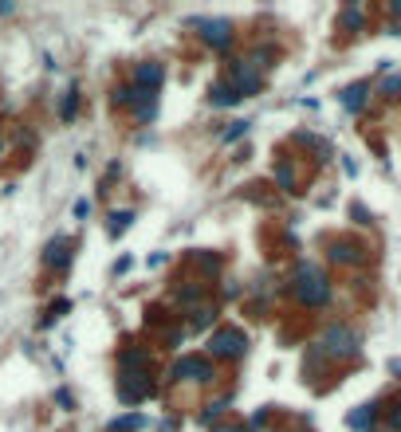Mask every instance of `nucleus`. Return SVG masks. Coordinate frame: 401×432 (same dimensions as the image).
Masks as SVG:
<instances>
[{
	"instance_id": "nucleus-1",
	"label": "nucleus",
	"mask_w": 401,
	"mask_h": 432,
	"mask_svg": "<svg viewBox=\"0 0 401 432\" xmlns=\"http://www.w3.org/2000/svg\"><path fill=\"white\" fill-rule=\"evenodd\" d=\"M295 299L303 303V307H327L330 303V283L327 276H319L315 267L307 264L299 276H295Z\"/></svg>"
},
{
	"instance_id": "nucleus-2",
	"label": "nucleus",
	"mask_w": 401,
	"mask_h": 432,
	"mask_svg": "<svg viewBox=\"0 0 401 432\" xmlns=\"http://www.w3.org/2000/svg\"><path fill=\"white\" fill-rule=\"evenodd\" d=\"M244 350H248V338H244L236 326H220V330L208 334V354H213V358L236 361V358H244Z\"/></svg>"
},
{
	"instance_id": "nucleus-3",
	"label": "nucleus",
	"mask_w": 401,
	"mask_h": 432,
	"mask_svg": "<svg viewBox=\"0 0 401 432\" xmlns=\"http://www.w3.org/2000/svg\"><path fill=\"white\" fill-rule=\"evenodd\" d=\"M319 346H323V354H330V358H354V354H358V334H354L350 326H330Z\"/></svg>"
},
{
	"instance_id": "nucleus-4",
	"label": "nucleus",
	"mask_w": 401,
	"mask_h": 432,
	"mask_svg": "<svg viewBox=\"0 0 401 432\" xmlns=\"http://www.w3.org/2000/svg\"><path fill=\"white\" fill-rule=\"evenodd\" d=\"M232 87L240 91V98L260 95V87H264V71H260L252 60H240V63H236V71H232Z\"/></svg>"
},
{
	"instance_id": "nucleus-5",
	"label": "nucleus",
	"mask_w": 401,
	"mask_h": 432,
	"mask_svg": "<svg viewBox=\"0 0 401 432\" xmlns=\"http://www.w3.org/2000/svg\"><path fill=\"white\" fill-rule=\"evenodd\" d=\"M170 377H173V381H213L217 373H213V366H208L205 358H197V354H185V358L173 366Z\"/></svg>"
},
{
	"instance_id": "nucleus-6",
	"label": "nucleus",
	"mask_w": 401,
	"mask_h": 432,
	"mask_svg": "<svg viewBox=\"0 0 401 432\" xmlns=\"http://www.w3.org/2000/svg\"><path fill=\"white\" fill-rule=\"evenodd\" d=\"M146 393H154V381H150V373H122V377H118V397L126 401V405L142 401Z\"/></svg>"
},
{
	"instance_id": "nucleus-7",
	"label": "nucleus",
	"mask_w": 401,
	"mask_h": 432,
	"mask_svg": "<svg viewBox=\"0 0 401 432\" xmlns=\"http://www.w3.org/2000/svg\"><path fill=\"white\" fill-rule=\"evenodd\" d=\"M330 260L335 264H346V267H358L370 260V252H366L362 244H354V240H335L330 244Z\"/></svg>"
},
{
	"instance_id": "nucleus-8",
	"label": "nucleus",
	"mask_w": 401,
	"mask_h": 432,
	"mask_svg": "<svg viewBox=\"0 0 401 432\" xmlns=\"http://www.w3.org/2000/svg\"><path fill=\"white\" fill-rule=\"evenodd\" d=\"M201 28H205V32H201L205 44H208V48H217V51H224L232 39H236V32H232L229 20H201Z\"/></svg>"
},
{
	"instance_id": "nucleus-9",
	"label": "nucleus",
	"mask_w": 401,
	"mask_h": 432,
	"mask_svg": "<svg viewBox=\"0 0 401 432\" xmlns=\"http://www.w3.org/2000/svg\"><path fill=\"white\" fill-rule=\"evenodd\" d=\"M161 79H166V67H161V63H138V67H134V87L146 91V95L158 91Z\"/></svg>"
},
{
	"instance_id": "nucleus-10",
	"label": "nucleus",
	"mask_w": 401,
	"mask_h": 432,
	"mask_svg": "<svg viewBox=\"0 0 401 432\" xmlns=\"http://www.w3.org/2000/svg\"><path fill=\"white\" fill-rule=\"evenodd\" d=\"M44 264L55 267V271H63V267L71 264V240H67V236L48 240V248H44Z\"/></svg>"
},
{
	"instance_id": "nucleus-11",
	"label": "nucleus",
	"mask_w": 401,
	"mask_h": 432,
	"mask_svg": "<svg viewBox=\"0 0 401 432\" xmlns=\"http://www.w3.org/2000/svg\"><path fill=\"white\" fill-rule=\"evenodd\" d=\"M118 370H122V373H142V370H150V354H146V350H122V354H118Z\"/></svg>"
},
{
	"instance_id": "nucleus-12",
	"label": "nucleus",
	"mask_w": 401,
	"mask_h": 432,
	"mask_svg": "<svg viewBox=\"0 0 401 432\" xmlns=\"http://www.w3.org/2000/svg\"><path fill=\"white\" fill-rule=\"evenodd\" d=\"M142 98H146V91H138L134 83H122V87H114L110 102H114V107H138Z\"/></svg>"
},
{
	"instance_id": "nucleus-13",
	"label": "nucleus",
	"mask_w": 401,
	"mask_h": 432,
	"mask_svg": "<svg viewBox=\"0 0 401 432\" xmlns=\"http://www.w3.org/2000/svg\"><path fill=\"white\" fill-rule=\"evenodd\" d=\"M208 102H213V107H232V102H240V91L232 83H217L208 91Z\"/></svg>"
},
{
	"instance_id": "nucleus-14",
	"label": "nucleus",
	"mask_w": 401,
	"mask_h": 432,
	"mask_svg": "<svg viewBox=\"0 0 401 432\" xmlns=\"http://www.w3.org/2000/svg\"><path fill=\"white\" fill-rule=\"evenodd\" d=\"M362 98H366V83H354V87H346V91H342V107L358 110V107H362Z\"/></svg>"
},
{
	"instance_id": "nucleus-15",
	"label": "nucleus",
	"mask_w": 401,
	"mask_h": 432,
	"mask_svg": "<svg viewBox=\"0 0 401 432\" xmlns=\"http://www.w3.org/2000/svg\"><path fill=\"white\" fill-rule=\"evenodd\" d=\"M339 28H350V32H358V28H362V8H358V4L342 8V12H339Z\"/></svg>"
},
{
	"instance_id": "nucleus-16",
	"label": "nucleus",
	"mask_w": 401,
	"mask_h": 432,
	"mask_svg": "<svg viewBox=\"0 0 401 432\" xmlns=\"http://www.w3.org/2000/svg\"><path fill=\"white\" fill-rule=\"evenodd\" d=\"M130 220H134V213H130V208H122V213H110V236L118 240L122 232L130 228Z\"/></svg>"
},
{
	"instance_id": "nucleus-17",
	"label": "nucleus",
	"mask_w": 401,
	"mask_h": 432,
	"mask_svg": "<svg viewBox=\"0 0 401 432\" xmlns=\"http://www.w3.org/2000/svg\"><path fill=\"white\" fill-rule=\"evenodd\" d=\"M374 420H377V405H362L358 413H350L354 429H366V424H374Z\"/></svg>"
},
{
	"instance_id": "nucleus-18",
	"label": "nucleus",
	"mask_w": 401,
	"mask_h": 432,
	"mask_svg": "<svg viewBox=\"0 0 401 432\" xmlns=\"http://www.w3.org/2000/svg\"><path fill=\"white\" fill-rule=\"evenodd\" d=\"M271 177L280 181L283 189H295V169H292V161H280V165L271 169Z\"/></svg>"
},
{
	"instance_id": "nucleus-19",
	"label": "nucleus",
	"mask_w": 401,
	"mask_h": 432,
	"mask_svg": "<svg viewBox=\"0 0 401 432\" xmlns=\"http://www.w3.org/2000/svg\"><path fill=\"white\" fill-rule=\"evenodd\" d=\"M75 107H79V91L71 87V91L63 95V102H60V118H63V122H71V118H75Z\"/></svg>"
},
{
	"instance_id": "nucleus-20",
	"label": "nucleus",
	"mask_w": 401,
	"mask_h": 432,
	"mask_svg": "<svg viewBox=\"0 0 401 432\" xmlns=\"http://www.w3.org/2000/svg\"><path fill=\"white\" fill-rule=\"evenodd\" d=\"M248 126H252V122H232L229 130L220 134V142H236V138H240V134H248Z\"/></svg>"
},
{
	"instance_id": "nucleus-21",
	"label": "nucleus",
	"mask_w": 401,
	"mask_h": 432,
	"mask_svg": "<svg viewBox=\"0 0 401 432\" xmlns=\"http://www.w3.org/2000/svg\"><path fill=\"white\" fill-rule=\"evenodd\" d=\"M142 424H146V420H142V417H122V420H114V424H110V432H126V429H142Z\"/></svg>"
},
{
	"instance_id": "nucleus-22",
	"label": "nucleus",
	"mask_w": 401,
	"mask_h": 432,
	"mask_svg": "<svg viewBox=\"0 0 401 432\" xmlns=\"http://www.w3.org/2000/svg\"><path fill=\"white\" fill-rule=\"evenodd\" d=\"M177 303H181V307H193V303H201V287H185V291H177Z\"/></svg>"
},
{
	"instance_id": "nucleus-23",
	"label": "nucleus",
	"mask_w": 401,
	"mask_h": 432,
	"mask_svg": "<svg viewBox=\"0 0 401 432\" xmlns=\"http://www.w3.org/2000/svg\"><path fill=\"white\" fill-rule=\"evenodd\" d=\"M382 95H401V75H393V79L382 83Z\"/></svg>"
},
{
	"instance_id": "nucleus-24",
	"label": "nucleus",
	"mask_w": 401,
	"mask_h": 432,
	"mask_svg": "<svg viewBox=\"0 0 401 432\" xmlns=\"http://www.w3.org/2000/svg\"><path fill=\"white\" fill-rule=\"evenodd\" d=\"M75 216H79V220H87V216H91V201H75Z\"/></svg>"
},
{
	"instance_id": "nucleus-25",
	"label": "nucleus",
	"mask_w": 401,
	"mask_h": 432,
	"mask_svg": "<svg viewBox=\"0 0 401 432\" xmlns=\"http://www.w3.org/2000/svg\"><path fill=\"white\" fill-rule=\"evenodd\" d=\"M208 314H217V311H208V307H201V311H197V318H193V326H208Z\"/></svg>"
},
{
	"instance_id": "nucleus-26",
	"label": "nucleus",
	"mask_w": 401,
	"mask_h": 432,
	"mask_svg": "<svg viewBox=\"0 0 401 432\" xmlns=\"http://www.w3.org/2000/svg\"><path fill=\"white\" fill-rule=\"evenodd\" d=\"M213 432H248L244 424H213Z\"/></svg>"
},
{
	"instance_id": "nucleus-27",
	"label": "nucleus",
	"mask_w": 401,
	"mask_h": 432,
	"mask_svg": "<svg viewBox=\"0 0 401 432\" xmlns=\"http://www.w3.org/2000/svg\"><path fill=\"white\" fill-rule=\"evenodd\" d=\"M55 401H60L63 408H71V405H75V401H71V393H67V389H60V393H55Z\"/></svg>"
},
{
	"instance_id": "nucleus-28",
	"label": "nucleus",
	"mask_w": 401,
	"mask_h": 432,
	"mask_svg": "<svg viewBox=\"0 0 401 432\" xmlns=\"http://www.w3.org/2000/svg\"><path fill=\"white\" fill-rule=\"evenodd\" d=\"M389 12H393V16H401V0H393V4H389Z\"/></svg>"
},
{
	"instance_id": "nucleus-29",
	"label": "nucleus",
	"mask_w": 401,
	"mask_h": 432,
	"mask_svg": "<svg viewBox=\"0 0 401 432\" xmlns=\"http://www.w3.org/2000/svg\"><path fill=\"white\" fill-rule=\"evenodd\" d=\"M393 370H398V377H401V361H398V366H393Z\"/></svg>"
},
{
	"instance_id": "nucleus-30",
	"label": "nucleus",
	"mask_w": 401,
	"mask_h": 432,
	"mask_svg": "<svg viewBox=\"0 0 401 432\" xmlns=\"http://www.w3.org/2000/svg\"><path fill=\"white\" fill-rule=\"evenodd\" d=\"M0 154H4V138H0Z\"/></svg>"
},
{
	"instance_id": "nucleus-31",
	"label": "nucleus",
	"mask_w": 401,
	"mask_h": 432,
	"mask_svg": "<svg viewBox=\"0 0 401 432\" xmlns=\"http://www.w3.org/2000/svg\"><path fill=\"white\" fill-rule=\"evenodd\" d=\"M393 36H401V28H393Z\"/></svg>"
}]
</instances>
